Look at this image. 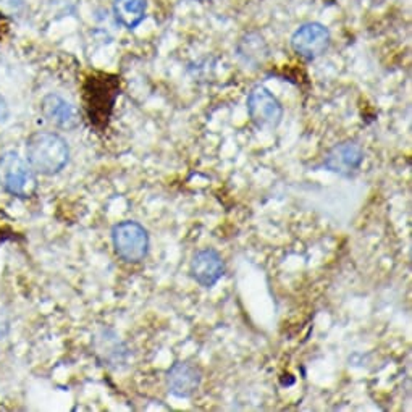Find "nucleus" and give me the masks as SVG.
Here are the masks:
<instances>
[{
  "mask_svg": "<svg viewBox=\"0 0 412 412\" xmlns=\"http://www.w3.org/2000/svg\"><path fill=\"white\" fill-rule=\"evenodd\" d=\"M26 160L31 169L41 175H57L70 160L68 142L52 131H39L26 142Z\"/></svg>",
  "mask_w": 412,
  "mask_h": 412,
  "instance_id": "f257e3e1",
  "label": "nucleus"
},
{
  "mask_svg": "<svg viewBox=\"0 0 412 412\" xmlns=\"http://www.w3.org/2000/svg\"><path fill=\"white\" fill-rule=\"evenodd\" d=\"M118 89H120V81L117 76L100 75L88 80L85 100L89 120L94 123V127L100 130L107 127L118 95Z\"/></svg>",
  "mask_w": 412,
  "mask_h": 412,
  "instance_id": "f03ea898",
  "label": "nucleus"
},
{
  "mask_svg": "<svg viewBox=\"0 0 412 412\" xmlns=\"http://www.w3.org/2000/svg\"><path fill=\"white\" fill-rule=\"evenodd\" d=\"M0 184L16 198H29L38 188L31 165L15 151L5 152L0 157Z\"/></svg>",
  "mask_w": 412,
  "mask_h": 412,
  "instance_id": "7ed1b4c3",
  "label": "nucleus"
},
{
  "mask_svg": "<svg viewBox=\"0 0 412 412\" xmlns=\"http://www.w3.org/2000/svg\"><path fill=\"white\" fill-rule=\"evenodd\" d=\"M115 254L127 264H139L149 253V233L134 220H125L112 228Z\"/></svg>",
  "mask_w": 412,
  "mask_h": 412,
  "instance_id": "20e7f679",
  "label": "nucleus"
},
{
  "mask_svg": "<svg viewBox=\"0 0 412 412\" xmlns=\"http://www.w3.org/2000/svg\"><path fill=\"white\" fill-rule=\"evenodd\" d=\"M248 112L250 122L260 130H275L283 118L282 104L264 86H255L249 93Z\"/></svg>",
  "mask_w": 412,
  "mask_h": 412,
  "instance_id": "39448f33",
  "label": "nucleus"
},
{
  "mask_svg": "<svg viewBox=\"0 0 412 412\" xmlns=\"http://www.w3.org/2000/svg\"><path fill=\"white\" fill-rule=\"evenodd\" d=\"M330 46V31L320 23H306L292 34L291 47L306 60H315Z\"/></svg>",
  "mask_w": 412,
  "mask_h": 412,
  "instance_id": "423d86ee",
  "label": "nucleus"
},
{
  "mask_svg": "<svg viewBox=\"0 0 412 412\" xmlns=\"http://www.w3.org/2000/svg\"><path fill=\"white\" fill-rule=\"evenodd\" d=\"M364 162V149L356 141H343L333 146L325 154L324 167L339 176H351L361 169Z\"/></svg>",
  "mask_w": 412,
  "mask_h": 412,
  "instance_id": "0eeeda50",
  "label": "nucleus"
},
{
  "mask_svg": "<svg viewBox=\"0 0 412 412\" xmlns=\"http://www.w3.org/2000/svg\"><path fill=\"white\" fill-rule=\"evenodd\" d=\"M201 384L202 370L193 362H175L167 372V388L175 398H191L199 390Z\"/></svg>",
  "mask_w": 412,
  "mask_h": 412,
  "instance_id": "6e6552de",
  "label": "nucleus"
},
{
  "mask_svg": "<svg viewBox=\"0 0 412 412\" xmlns=\"http://www.w3.org/2000/svg\"><path fill=\"white\" fill-rule=\"evenodd\" d=\"M189 273L196 280V283H199L202 288H212L223 277L225 262L222 255L215 249H201L191 259Z\"/></svg>",
  "mask_w": 412,
  "mask_h": 412,
  "instance_id": "1a4fd4ad",
  "label": "nucleus"
},
{
  "mask_svg": "<svg viewBox=\"0 0 412 412\" xmlns=\"http://www.w3.org/2000/svg\"><path fill=\"white\" fill-rule=\"evenodd\" d=\"M41 112L47 123L60 130H75L81 123V115L76 107L57 94L46 95L41 102Z\"/></svg>",
  "mask_w": 412,
  "mask_h": 412,
  "instance_id": "9d476101",
  "label": "nucleus"
},
{
  "mask_svg": "<svg viewBox=\"0 0 412 412\" xmlns=\"http://www.w3.org/2000/svg\"><path fill=\"white\" fill-rule=\"evenodd\" d=\"M147 0H113V15L127 29H134L144 20Z\"/></svg>",
  "mask_w": 412,
  "mask_h": 412,
  "instance_id": "9b49d317",
  "label": "nucleus"
},
{
  "mask_svg": "<svg viewBox=\"0 0 412 412\" xmlns=\"http://www.w3.org/2000/svg\"><path fill=\"white\" fill-rule=\"evenodd\" d=\"M102 348H107L109 351H104V359L110 364V366L118 367L120 364L127 362L128 349L125 346L120 338H118L113 332H105L102 335Z\"/></svg>",
  "mask_w": 412,
  "mask_h": 412,
  "instance_id": "f8f14e48",
  "label": "nucleus"
},
{
  "mask_svg": "<svg viewBox=\"0 0 412 412\" xmlns=\"http://www.w3.org/2000/svg\"><path fill=\"white\" fill-rule=\"evenodd\" d=\"M9 118V105L5 102V99L0 95V123L5 122Z\"/></svg>",
  "mask_w": 412,
  "mask_h": 412,
  "instance_id": "ddd939ff",
  "label": "nucleus"
}]
</instances>
